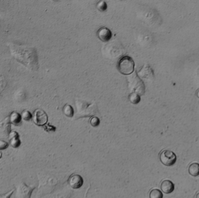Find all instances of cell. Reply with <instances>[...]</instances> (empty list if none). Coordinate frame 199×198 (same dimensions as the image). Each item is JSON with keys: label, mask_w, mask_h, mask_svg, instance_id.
<instances>
[{"label": "cell", "mask_w": 199, "mask_h": 198, "mask_svg": "<svg viewBox=\"0 0 199 198\" xmlns=\"http://www.w3.org/2000/svg\"><path fill=\"white\" fill-rule=\"evenodd\" d=\"M150 198H162L163 194L160 190L158 189H152L149 193Z\"/></svg>", "instance_id": "d6986e66"}, {"label": "cell", "mask_w": 199, "mask_h": 198, "mask_svg": "<svg viewBox=\"0 0 199 198\" xmlns=\"http://www.w3.org/2000/svg\"><path fill=\"white\" fill-rule=\"evenodd\" d=\"M127 87L132 93H135L140 96L143 95L146 91V87L144 82L139 77L137 72H133L127 76Z\"/></svg>", "instance_id": "277c9868"}, {"label": "cell", "mask_w": 199, "mask_h": 198, "mask_svg": "<svg viewBox=\"0 0 199 198\" xmlns=\"http://www.w3.org/2000/svg\"><path fill=\"white\" fill-rule=\"evenodd\" d=\"M196 95H197V97L199 98V89L197 91V92H196Z\"/></svg>", "instance_id": "484cf974"}, {"label": "cell", "mask_w": 199, "mask_h": 198, "mask_svg": "<svg viewBox=\"0 0 199 198\" xmlns=\"http://www.w3.org/2000/svg\"><path fill=\"white\" fill-rule=\"evenodd\" d=\"M102 52L104 56L111 60H115L118 58H121L122 55L125 52V50L121 43L118 40H112L105 44Z\"/></svg>", "instance_id": "3957f363"}, {"label": "cell", "mask_w": 199, "mask_h": 198, "mask_svg": "<svg viewBox=\"0 0 199 198\" xmlns=\"http://www.w3.org/2000/svg\"><path fill=\"white\" fill-rule=\"evenodd\" d=\"M129 99L133 104H138L141 101L140 96L135 93H131L129 95Z\"/></svg>", "instance_id": "ac0fdd59"}, {"label": "cell", "mask_w": 199, "mask_h": 198, "mask_svg": "<svg viewBox=\"0 0 199 198\" xmlns=\"http://www.w3.org/2000/svg\"><path fill=\"white\" fill-rule=\"evenodd\" d=\"M97 36L99 39L103 42H109L112 39V33L108 28L102 27L99 28L97 31Z\"/></svg>", "instance_id": "8fae6325"}, {"label": "cell", "mask_w": 199, "mask_h": 198, "mask_svg": "<svg viewBox=\"0 0 199 198\" xmlns=\"http://www.w3.org/2000/svg\"><path fill=\"white\" fill-rule=\"evenodd\" d=\"M68 182L70 187L74 189H77L83 185V178L79 174H75L69 177Z\"/></svg>", "instance_id": "30bf717a"}, {"label": "cell", "mask_w": 199, "mask_h": 198, "mask_svg": "<svg viewBox=\"0 0 199 198\" xmlns=\"http://www.w3.org/2000/svg\"><path fill=\"white\" fill-rule=\"evenodd\" d=\"M22 120L21 115L15 111L12 112L9 117L10 123L14 126H19L21 123Z\"/></svg>", "instance_id": "9a60e30c"}, {"label": "cell", "mask_w": 199, "mask_h": 198, "mask_svg": "<svg viewBox=\"0 0 199 198\" xmlns=\"http://www.w3.org/2000/svg\"><path fill=\"white\" fill-rule=\"evenodd\" d=\"M76 108V119L86 117H93L98 114L99 110L96 103H90L86 101L77 99L75 101Z\"/></svg>", "instance_id": "7a4b0ae2"}, {"label": "cell", "mask_w": 199, "mask_h": 198, "mask_svg": "<svg viewBox=\"0 0 199 198\" xmlns=\"http://www.w3.org/2000/svg\"><path fill=\"white\" fill-rule=\"evenodd\" d=\"M21 115L22 116V119L25 121H30L32 119L33 117V115L30 111L28 110H23Z\"/></svg>", "instance_id": "ffe728a7"}, {"label": "cell", "mask_w": 199, "mask_h": 198, "mask_svg": "<svg viewBox=\"0 0 199 198\" xmlns=\"http://www.w3.org/2000/svg\"><path fill=\"white\" fill-rule=\"evenodd\" d=\"M117 67L119 72L122 74L129 76L134 72L135 62L131 57L124 56L119 59Z\"/></svg>", "instance_id": "5b68a950"}, {"label": "cell", "mask_w": 199, "mask_h": 198, "mask_svg": "<svg viewBox=\"0 0 199 198\" xmlns=\"http://www.w3.org/2000/svg\"><path fill=\"white\" fill-rule=\"evenodd\" d=\"M137 74L143 82H151L154 79V71L148 64H144L142 68L137 72Z\"/></svg>", "instance_id": "ba28073f"}, {"label": "cell", "mask_w": 199, "mask_h": 198, "mask_svg": "<svg viewBox=\"0 0 199 198\" xmlns=\"http://www.w3.org/2000/svg\"><path fill=\"white\" fill-rule=\"evenodd\" d=\"M44 127V130L47 131H54L55 130V127L53 126L50 124H45L44 126H43Z\"/></svg>", "instance_id": "d4e9b609"}, {"label": "cell", "mask_w": 199, "mask_h": 198, "mask_svg": "<svg viewBox=\"0 0 199 198\" xmlns=\"http://www.w3.org/2000/svg\"><path fill=\"white\" fill-rule=\"evenodd\" d=\"M196 198H199V193H198L196 195Z\"/></svg>", "instance_id": "4316f807"}, {"label": "cell", "mask_w": 199, "mask_h": 198, "mask_svg": "<svg viewBox=\"0 0 199 198\" xmlns=\"http://www.w3.org/2000/svg\"><path fill=\"white\" fill-rule=\"evenodd\" d=\"M11 123L7 119L4 122L0 123V138H5L8 137V135L11 132Z\"/></svg>", "instance_id": "4fadbf2b"}, {"label": "cell", "mask_w": 199, "mask_h": 198, "mask_svg": "<svg viewBox=\"0 0 199 198\" xmlns=\"http://www.w3.org/2000/svg\"><path fill=\"white\" fill-rule=\"evenodd\" d=\"M108 6L106 2L104 1H100L97 4V8L101 12H104L107 10Z\"/></svg>", "instance_id": "44dd1931"}, {"label": "cell", "mask_w": 199, "mask_h": 198, "mask_svg": "<svg viewBox=\"0 0 199 198\" xmlns=\"http://www.w3.org/2000/svg\"><path fill=\"white\" fill-rule=\"evenodd\" d=\"M189 173L193 177L199 176V164L197 163H193L189 166L188 169Z\"/></svg>", "instance_id": "2e32d148"}, {"label": "cell", "mask_w": 199, "mask_h": 198, "mask_svg": "<svg viewBox=\"0 0 199 198\" xmlns=\"http://www.w3.org/2000/svg\"><path fill=\"white\" fill-rule=\"evenodd\" d=\"M177 156L170 150H164L160 154L161 162L166 166L174 165L177 162Z\"/></svg>", "instance_id": "52a82bcc"}, {"label": "cell", "mask_w": 199, "mask_h": 198, "mask_svg": "<svg viewBox=\"0 0 199 198\" xmlns=\"http://www.w3.org/2000/svg\"><path fill=\"white\" fill-rule=\"evenodd\" d=\"M8 46L11 55L15 60L32 71L38 70L39 58L35 48L15 43H10Z\"/></svg>", "instance_id": "6da1fadb"}, {"label": "cell", "mask_w": 199, "mask_h": 198, "mask_svg": "<svg viewBox=\"0 0 199 198\" xmlns=\"http://www.w3.org/2000/svg\"><path fill=\"white\" fill-rule=\"evenodd\" d=\"M160 187L163 192L169 194L174 191L175 189V185L171 181L166 180L161 182Z\"/></svg>", "instance_id": "5bb4252c"}, {"label": "cell", "mask_w": 199, "mask_h": 198, "mask_svg": "<svg viewBox=\"0 0 199 198\" xmlns=\"http://www.w3.org/2000/svg\"><path fill=\"white\" fill-rule=\"evenodd\" d=\"M10 143L7 142H6V141L0 139V150H5L6 148H8V147H9Z\"/></svg>", "instance_id": "603a6c76"}, {"label": "cell", "mask_w": 199, "mask_h": 198, "mask_svg": "<svg viewBox=\"0 0 199 198\" xmlns=\"http://www.w3.org/2000/svg\"><path fill=\"white\" fill-rule=\"evenodd\" d=\"M63 112L67 117H72L74 115V110L72 106L70 105H65L63 108Z\"/></svg>", "instance_id": "e0dca14e"}, {"label": "cell", "mask_w": 199, "mask_h": 198, "mask_svg": "<svg viewBox=\"0 0 199 198\" xmlns=\"http://www.w3.org/2000/svg\"><path fill=\"white\" fill-rule=\"evenodd\" d=\"M90 124L94 127H96L99 126L100 123V120L99 118L97 116H93L92 117V118L90 119Z\"/></svg>", "instance_id": "7402d4cb"}, {"label": "cell", "mask_w": 199, "mask_h": 198, "mask_svg": "<svg viewBox=\"0 0 199 198\" xmlns=\"http://www.w3.org/2000/svg\"><path fill=\"white\" fill-rule=\"evenodd\" d=\"M15 189H12L10 191L6 193L5 194L0 195V198H11V196L12 195L13 193L15 192Z\"/></svg>", "instance_id": "cb8c5ba5"}, {"label": "cell", "mask_w": 199, "mask_h": 198, "mask_svg": "<svg viewBox=\"0 0 199 198\" xmlns=\"http://www.w3.org/2000/svg\"><path fill=\"white\" fill-rule=\"evenodd\" d=\"M35 188V187L29 186L24 182H21L16 187L15 198H30Z\"/></svg>", "instance_id": "8992f818"}, {"label": "cell", "mask_w": 199, "mask_h": 198, "mask_svg": "<svg viewBox=\"0 0 199 198\" xmlns=\"http://www.w3.org/2000/svg\"><path fill=\"white\" fill-rule=\"evenodd\" d=\"M32 120L37 126L43 127L47 123L48 116L44 110L37 109L33 112Z\"/></svg>", "instance_id": "9c48e42d"}, {"label": "cell", "mask_w": 199, "mask_h": 198, "mask_svg": "<svg viewBox=\"0 0 199 198\" xmlns=\"http://www.w3.org/2000/svg\"><path fill=\"white\" fill-rule=\"evenodd\" d=\"M1 158H2V152H1V150H0V159H1Z\"/></svg>", "instance_id": "83f0119b"}, {"label": "cell", "mask_w": 199, "mask_h": 198, "mask_svg": "<svg viewBox=\"0 0 199 198\" xmlns=\"http://www.w3.org/2000/svg\"><path fill=\"white\" fill-rule=\"evenodd\" d=\"M8 139L10 145L14 148H18L21 145L19 134L15 131H11L8 135Z\"/></svg>", "instance_id": "7c38bea8"}]
</instances>
